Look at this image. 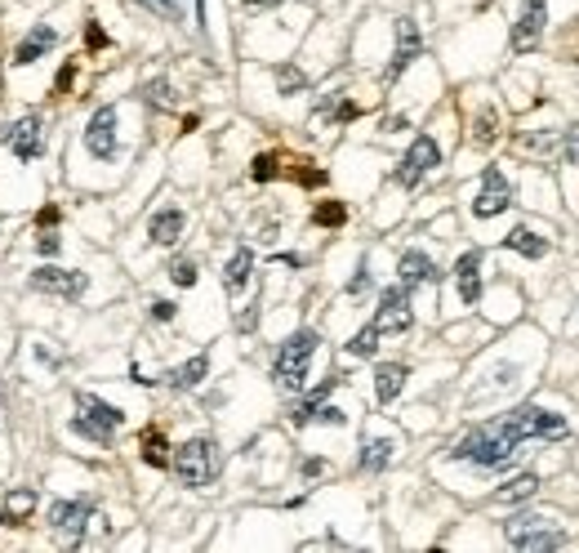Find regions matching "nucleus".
I'll list each match as a JSON object with an SVG mask.
<instances>
[{
    "mask_svg": "<svg viewBox=\"0 0 579 553\" xmlns=\"http://www.w3.org/2000/svg\"><path fill=\"white\" fill-rule=\"evenodd\" d=\"M530 438L562 442V438H571V424H566V415L526 402V406H517V411H508V415L473 429L464 442H455L450 460H468V464H481V469H504L513 460V451L522 442H530Z\"/></svg>",
    "mask_w": 579,
    "mask_h": 553,
    "instance_id": "f257e3e1",
    "label": "nucleus"
},
{
    "mask_svg": "<svg viewBox=\"0 0 579 553\" xmlns=\"http://www.w3.org/2000/svg\"><path fill=\"white\" fill-rule=\"evenodd\" d=\"M316 344H321L316 331H294L281 348H276V362H272V380H276V388H285V393H299V388H304Z\"/></svg>",
    "mask_w": 579,
    "mask_h": 553,
    "instance_id": "f03ea898",
    "label": "nucleus"
},
{
    "mask_svg": "<svg viewBox=\"0 0 579 553\" xmlns=\"http://www.w3.org/2000/svg\"><path fill=\"white\" fill-rule=\"evenodd\" d=\"M125 424V411L121 406H107L103 397L94 393H76V415H72V433L90 438L99 446H111V433Z\"/></svg>",
    "mask_w": 579,
    "mask_h": 553,
    "instance_id": "7ed1b4c3",
    "label": "nucleus"
},
{
    "mask_svg": "<svg viewBox=\"0 0 579 553\" xmlns=\"http://www.w3.org/2000/svg\"><path fill=\"white\" fill-rule=\"evenodd\" d=\"M218 442L214 438H188V442L174 451V478L183 487H210L218 478Z\"/></svg>",
    "mask_w": 579,
    "mask_h": 553,
    "instance_id": "20e7f679",
    "label": "nucleus"
},
{
    "mask_svg": "<svg viewBox=\"0 0 579 553\" xmlns=\"http://www.w3.org/2000/svg\"><path fill=\"white\" fill-rule=\"evenodd\" d=\"M504 536L513 549H530V553H553L566 549V531L539 513H517L513 522H504Z\"/></svg>",
    "mask_w": 579,
    "mask_h": 553,
    "instance_id": "39448f33",
    "label": "nucleus"
},
{
    "mask_svg": "<svg viewBox=\"0 0 579 553\" xmlns=\"http://www.w3.org/2000/svg\"><path fill=\"white\" fill-rule=\"evenodd\" d=\"M415 326V313H410V290L406 286H392L379 295V308H374V322L370 331L374 335H406Z\"/></svg>",
    "mask_w": 579,
    "mask_h": 553,
    "instance_id": "423d86ee",
    "label": "nucleus"
},
{
    "mask_svg": "<svg viewBox=\"0 0 579 553\" xmlns=\"http://www.w3.org/2000/svg\"><path fill=\"white\" fill-rule=\"evenodd\" d=\"M437 166H441V148H437V139H432V134H420V139L410 143V152L401 157V166H397L392 179H397L401 188H420Z\"/></svg>",
    "mask_w": 579,
    "mask_h": 553,
    "instance_id": "0eeeda50",
    "label": "nucleus"
},
{
    "mask_svg": "<svg viewBox=\"0 0 579 553\" xmlns=\"http://www.w3.org/2000/svg\"><path fill=\"white\" fill-rule=\"evenodd\" d=\"M5 148H9L18 161H41V152H45V125H41V116H18V121H9Z\"/></svg>",
    "mask_w": 579,
    "mask_h": 553,
    "instance_id": "6e6552de",
    "label": "nucleus"
},
{
    "mask_svg": "<svg viewBox=\"0 0 579 553\" xmlns=\"http://www.w3.org/2000/svg\"><path fill=\"white\" fill-rule=\"evenodd\" d=\"M513 206V188H508V179L499 174L495 166L481 170V192H477L473 201V215L477 219H495V215H504Z\"/></svg>",
    "mask_w": 579,
    "mask_h": 553,
    "instance_id": "1a4fd4ad",
    "label": "nucleus"
},
{
    "mask_svg": "<svg viewBox=\"0 0 579 553\" xmlns=\"http://www.w3.org/2000/svg\"><path fill=\"white\" fill-rule=\"evenodd\" d=\"M32 286H36V290H45V295H58V299H81V295H85V286H90V276L76 273V268L41 264V268L32 273Z\"/></svg>",
    "mask_w": 579,
    "mask_h": 553,
    "instance_id": "9d476101",
    "label": "nucleus"
},
{
    "mask_svg": "<svg viewBox=\"0 0 579 553\" xmlns=\"http://www.w3.org/2000/svg\"><path fill=\"white\" fill-rule=\"evenodd\" d=\"M544 23H548V0H522V14H517V23H513V50H517V54L539 50Z\"/></svg>",
    "mask_w": 579,
    "mask_h": 553,
    "instance_id": "9b49d317",
    "label": "nucleus"
},
{
    "mask_svg": "<svg viewBox=\"0 0 579 553\" xmlns=\"http://www.w3.org/2000/svg\"><path fill=\"white\" fill-rule=\"evenodd\" d=\"M90 518H94V504L90 500H53L50 504L53 531H63L67 540H81L90 531Z\"/></svg>",
    "mask_w": 579,
    "mask_h": 553,
    "instance_id": "f8f14e48",
    "label": "nucleus"
},
{
    "mask_svg": "<svg viewBox=\"0 0 579 553\" xmlns=\"http://www.w3.org/2000/svg\"><path fill=\"white\" fill-rule=\"evenodd\" d=\"M423 54V36H420V27H415V18H397V50H392V63H388V85L415 63V58Z\"/></svg>",
    "mask_w": 579,
    "mask_h": 553,
    "instance_id": "ddd939ff",
    "label": "nucleus"
},
{
    "mask_svg": "<svg viewBox=\"0 0 579 553\" xmlns=\"http://www.w3.org/2000/svg\"><path fill=\"white\" fill-rule=\"evenodd\" d=\"M85 148H90V157H99V161H111V157H116V108H99L90 116V125H85Z\"/></svg>",
    "mask_w": 579,
    "mask_h": 553,
    "instance_id": "4468645a",
    "label": "nucleus"
},
{
    "mask_svg": "<svg viewBox=\"0 0 579 553\" xmlns=\"http://www.w3.org/2000/svg\"><path fill=\"white\" fill-rule=\"evenodd\" d=\"M206 375H210V353H197V357H188L183 366L165 371V375H160V380H152V384H165V388H174V393H188V388L201 384Z\"/></svg>",
    "mask_w": 579,
    "mask_h": 553,
    "instance_id": "2eb2a0df",
    "label": "nucleus"
},
{
    "mask_svg": "<svg viewBox=\"0 0 579 553\" xmlns=\"http://www.w3.org/2000/svg\"><path fill=\"white\" fill-rule=\"evenodd\" d=\"M455 290L464 304H477L481 299V250H468L459 264H455Z\"/></svg>",
    "mask_w": 579,
    "mask_h": 553,
    "instance_id": "dca6fc26",
    "label": "nucleus"
},
{
    "mask_svg": "<svg viewBox=\"0 0 579 553\" xmlns=\"http://www.w3.org/2000/svg\"><path fill=\"white\" fill-rule=\"evenodd\" d=\"M53 45H58V32H53L50 23H41V27H32V32L18 41L14 63H18V67H27V63H36V58L45 54V50H53Z\"/></svg>",
    "mask_w": 579,
    "mask_h": 553,
    "instance_id": "f3484780",
    "label": "nucleus"
},
{
    "mask_svg": "<svg viewBox=\"0 0 579 553\" xmlns=\"http://www.w3.org/2000/svg\"><path fill=\"white\" fill-rule=\"evenodd\" d=\"M397 273H401V286H406V290H415L423 281H437V264H432L428 255H420V250H406L401 264H397Z\"/></svg>",
    "mask_w": 579,
    "mask_h": 553,
    "instance_id": "a211bd4d",
    "label": "nucleus"
},
{
    "mask_svg": "<svg viewBox=\"0 0 579 553\" xmlns=\"http://www.w3.org/2000/svg\"><path fill=\"white\" fill-rule=\"evenodd\" d=\"M406 375H410V371H406L401 362L379 366V371H374V397H379L383 406H388V402H397V397H401V388H406Z\"/></svg>",
    "mask_w": 579,
    "mask_h": 553,
    "instance_id": "6ab92c4d",
    "label": "nucleus"
},
{
    "mask_svg": "<svg viewBox=\"0 0 579 553\" xmlns=\"http://www.w3.org/2000/svg\"><path fill=\"white\" fill-rule=\"evenodd\" d=\"M250 273H255V255L241 246V250L227 259V268H223V290H227V295H241L246 281H250Z\"/></svg>",
    "mask_w": 579,
    "mask_h": 553,
    "instance_id": "aec40b11",
    "label": "nucleus"
},
{
    "mask_svg": "<svg viewBox=\"0 0 579 553\" xmlns=\"http://www.w3.org/2000/svg\"><path fill=\"white\" fill-rule=\"evenodd\" d=\"M183 210H160L152 215V228H148V237H152V246H174L179 237H183Z\"/></svg>",
    "mask_w": 579,
    "mask_h": 553,
    "instance_id": "412c9836",
    "label": "nucleus"
},
{
    "mask_svg": "<svg viewBox=\"0 0 579 553\" xmlns=\"http://www.w3.org/2000/svg\"><path fill=\"white\" fill-rule=\"evenodd\" d=\"M504 246L517 250V255H526V259H544V255H548V237H539V232H530V228H513V232L504 237Z\"/></svg>",
    "mask_w": 579,
    "mask_h": 553,
    "instance_id": "4be33fe9",
    "label": "nucleus"
},
{
    "mask_svg": "<svg viewBox=\"0 0 579 553\" xmlns=\"http://www.w3.org/2000/svg\"><path fill=\"white\" fill-rule=\"evenodd\" d=\"M392 451H397L392 438H370V442L362 446V460H357V464H362L366 473H383V469L392 464Z\"/></svg>",
    "mask_w": 579,
    "mask_h": 553,
    "instance_id": "5701e85b",
    "label": "nucleus"
},
{
    "mask_svg": "<svg viewBox=\"0 0 579 553\" xmlns=\"http://www.w3.org/2000/svg\"><path fill=\"white\" fill-rule=\"evenodd\" d=\"M36 513V491H9L5 496V527H18V522H27Z\"/></svg>",
    "mask_w": 579,
    "mask_h": 553,
    "instance_id": "b1692460",
    "label": "nucleus"
},
{
    "mask_svg": "<svg viewBox=\"0 0 579 553\" xmlns=\"http://www.w3.org/2000/svg\"><path fill=\"white\" fill-rule=\"evenodd\" d=\"M330 388H334V380H325V384L316 388V393H308V397H304V402H299V406L290 411V424H294V429H308V424H313L316 406H321V402L330 397Z\"/></svg>",
    "mask_w": 579,
    "mask_h": 553,
    "instance_id": "393cba45",
    "label": "nucleus"
},
{
    "mask_svg": "<svg viewBox=\"0 0 579 553\" xmlns=\"http://www.w3.org/2000/svg\"><path fill=\"white\" fill-rule=\"evenodd\" d=\"M535 491H539V478H535V473H522V478H513L508 487H499L495 500H499V504H517V500H530Z\"/></svg>",
    "mask_w": 579,
    "mask_h": 553,
    "instance_id": "a878e982",
    "label": "nucleus"
},
{
    "mask_svg": "<svg viewBox=\"0 0 579 553\" xmlns=\"http://www.w3.org/2000/svg\"><path fill=\"white\" fill-rule=\"evenodd\" d=\"M143 464H152V469H165V464H169V446H165V438H160L157 429L143 433Z\"/></svg>",
    "mask_w": 579,
    "mask_h": 553,
    "instance_id": "bb28decb",
    "label": "nucleus"
},
{
    "mask_svg": "<svg viewBox=\"0 0 579 553\" xmlns=\"http://www.w3.org/2000/svg\"><path fill=\"white\" fill-rule=\"evenodd\" d=\"M313 223L316 228H343L348 223V206L343 201H321L313 210Z\"/></svg>",
    "mask_w": 579,
    "mask_h": 553,
    "instance_id": "cd10ccee",
    "label": "nucleus"
},
{
    "mask_svg": "<svg viewBox=\"0 0 579 553\" xmlns=\"http://www.w3.org/2000/svg\"><path fill=\"white\" fill-rule=\"evenodd\" d=\"M276 81H281V94H299V90L308 85V76H304L299 67H290V63H285V67H276Z\"/></svg>",
    "mask_w": 579,
    "mask_h": 553,
    "instance_id": "c85d7f7f",
    "label": "nucleus"
},
{
    "mask_svg": "<svg viewBox=\"0 0 579 553\" xmlns=\"http://www.w3.org/2000/svg\"><path fill=\"white\" fill-rule=\"evenodd\" d=\"M495 125H499V121H495V112L486 108V112H481V116H477L473 143H481V148H486V143H495Z\"/></svg>",
    "mask_w": 579,
    "mask_h": 553,
    "instance_id": "c756f323",
    "label": "nucleus"
},
{
    "mask_svg": "<svg viewBox=\"0 0 579 553\" xmlns=\"http://www.w3.org/2000/svg\"><path fill=\"white\" fill-rule=\"evenodd\" d=\"M143 99H148L152 108H174V94H169V85H165V81H152V85L143 90Z\"/></svg>",
    "mask_w": 579,
    "mask_h": 553,
    "instance_id": "7c9ffc66",
    "label": "nucleus"
},
{
    "mask_svg": "<svg viewBox=\"0 0 579 553\" xmlns=\"http://www.w3.org/2000/svg\"><path fill=\"white\" fill-rule=\"evenodd\" d=\"M139 5L152 9V14H160V18H174V23L183 18V5H179V0H139Z\"/></svg>",
    "mask_w": 579,
    "mask_h": 553,
    "instance_id": "2f4dec72",
    "label": "nucleus"
},
{
    "mask_svg": "<svg viewBox=\"0 0 579 553\" xmlns=\"http://www.w3.org/2000/svg\"><path fill=\"white\" fill-rule=\"evenodd\" d=\"M169 276H174V286H197V264L192 259H174Z\"/></svg>",
    "mask_w": 579,
    "mask_h": 553,
    "instance_id": "473e14b6",
    "label": "nucleus"
},
{
    "mask_svg": "<svg viewBox=\"0 0 579 553\" xmlns=\"http://www.w3.org/2000/svg\"><path fill=\"white\" fill-rule=\"evenodd\" d=\"M250 174H255L259 183H267V179H276V174H281V170H276V157H272V152H264V157H255V170H250Z\"/></svg>",
    "mask_w": 579,
    "mask_h": 553,
    "instance_id": "72a5a7b5",
    "label": "nucleus"
},
{
    "mask_svg": "<svg viewBox=\"0 0 579 553\" xmlns=\"http://www.w3.org/2000/svg\"><path fill=\"white\" fill-rule=\"evenodd\" d=\"M562 152H566V166H579V125L562 134Z\"/></svg>",
    "mask_w": 579,
    "mask_h": 553,
    "instance_id": "f704fd0d",
    "label": "nucleus"
},
{
    "mask_svg": "<svg viewBox=\"0 0 579 553\" xmlns=\"http://www.w3.org/2000/svg\"><path fill=\"white\" fill-rule=\"evenodd\" d=\"M313 420H321V424H348V415H343L339 406H325V402L316 406V415H313Z\"/></svg>",
    "mask_w": 579,
    "mask_h": 553,
    "instance_id": "c9c22d12",
    "label": "nucleus"
},
{
    "mask_svg": "<svg viewBox=\"0 0 579 553\" xmlns=\"http://www.w3.org/2000/svg\"><path fill=\"white\" fill-rule=\"evenodd\" d=\"M85 45H90V50H107V32L94 18H90V27H85Z\"/></svg>",
    "mask_w": 579,
    "mask_h": 553,
    "instance_id": "e433bc0d",
    "label": "nucleus"
},
{
    "mask_svg": "<svg viewBox=\"0 0 579 553\" xmlns=\"http://www.w3.org/2000/svg\"><path fill=\"white\" fill-rule=\"evenodd\" d=\"M366 286H370V268H366V259H362V268H357V276L348 281V295H362Z\"/></svg>",
    "mask_w": 579,
    "mask_h": 553,
    "instance_id": "4c0bfd02",
    "label": "nucleus"
},
{
    "mask_svg": "<svg viewBox=\"0 0 579 553\" xmlns=\"http://www.w3.org/2000/svg\"><path fill=\"white\" fill-rule=\"evenodd\" d=\"M36 250H41L45 259H50V255H58V237H53V232H41V237H36Z\"/></svg>",
    "mask_w": 579,
    "mask_h": 553,
    "instance_id": "58836bf2",
    "label": "nucleus"
},
{
    "mask_svg": "<svg viewBox=\"0 0 579 553\" xmlns=\"http://www.w3.org/2000/svg\"><path fill=\"white\" fill-rule=\"evenodd\" d=\"M174 313H179V308H174L169 299H157V304H152V317H157V322H169Z\"/></svg>",
    "mask_w": 579,
    "mask_h": 553,
    "instance_id": "ea45409f",
    "label": "nucleus"
},
{
    "mask_svg": "<svg viewBox=\"0 0 579 553\" xmlns=\"http://www.w3.org/2000/svg\"><path fill=\"white\" fill-rule=\"evenodd\" d=\"M357 116H362L357 103H339V108H334V121H357Z\"/></svg>",
    "mask_w": 579,
    "mask_h": 553,
    "instance_id": "a19ab883",
    "label": "nucleus"
},
{
    "mask_svg": "<svg viewBox=\"0 0 579 553\" xmlns=\"http://www.w3.org/2000/svg\"><path fill=\"white\" fill-rule=\"evenodd\" d=\"M72 76H76V67H72V63H67V67H63V72H58V94H63V90H72Z\"/></svg>",
    "mask_w": 579,
    "mask_h": 553,
    "instance_id": "79ce46f5",
    "label": "nucleus"
},
{
    "mask_svg": "<svg viewBox=\"0 0 579 553\" xmlns=\"http://www.w3.org/2000/svg\"><path fill=\"white\" fill-rule=\"evenodd\" d=\"M36 223H41V228H50V223H58V206H45V210L36 215Z\"/></svg>",
    "mask_w": 579,
    "mask_h": 553,
    "instance_id": "37998d69",
    "label": "nucleus"
},
{
    "mask_svg": "<svg viewBox=\"0 0 579 553\" xmlns=\"http://www.w3.org/2000/svg\"><path fill=\"white\" fill-rule=\"evenodd\" d=\"M304 473H313V478H316V473H325V460H308V464H304Z\"/></svg>",
    "mask_w": 579,
    "mask_h": 553,
    "instance_id": "c03bdc74",
    "label": "nucleus"
},
{
    "mask_svg": "<svg viewBox=\"0 0 579 553\" xmlns=\"http://www.w3.org/2000/svg\"><path fill=\"white\" fill-rule=\"evenodd\" d=\"M250 9H272V5H281V0H246Z\"/></svg>",
    "mask_w": 579,
    "mask_h": 553,
    "instance_id": "a18cd8bd",
    "label": "nucleus"
},
{
    "mask_svg": "<svg viewBox=\"0 0 579 553\" xmlns=\"http://www.w3.org/2000/svg\"><path fill=\"white\" fill-rule=\"evenodd\" d=\"M0 527H5V509H0Z\"/></svg>",
    "mask_w": 579,
    "mask_h": 553,
    "instance_id": "49530a36",
    "label": "nucleus"
}]
</instances>
